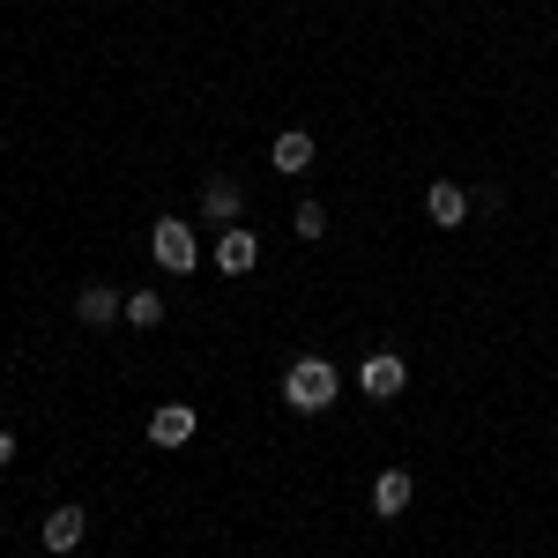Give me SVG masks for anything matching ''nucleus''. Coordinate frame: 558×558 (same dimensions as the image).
I'll use <instances>...</instances> for the list:
<instances>
[{"mask_svg": "<svg viewBox=\"0 0 558 558\" xmlns=\"http://www.w3.org/2000/svg\"><path fill=\"white\" fill-rule=\"evenodd\" d=\"M283 402H291L299 417H320V410L336 402V365H328V357H299V365L283 373Z\"/></svg>", "mask_w": 558, "mask_h": 558, "instance_id": "nucleus-1", "label": "nucleus"}, {"mask_svg": "<svg viewBox=\"0 0 558 558\" xmlns=\"http://www.w3.org/2000/svg\"><path fill=\"white\" fill-rule=\"evenodd\" d=\"M149 254L165 276H186V268H202V246H194V223H179V216H157V231H149Z\"/></svg>", "mask_w": 558, "mask_h": 558, "instance_id": "nucleus-2", "label": "nucleus"}, {"mask_svg": "<svg viewBox=\"0 0 558 558\" xmlns=\"http://www.w3.org/2000/svg\"><path fill=\"white\" fill-rule=\"evenodd\" d=\"M357 387H365V395H373V402H395V395H402V387H410V365H402V357H395V350H373V357H365V365H357Z\"/></svg>", "mask_w": 558, "mask_h": 558, "instance_id": "nucleus-3", "label": "nucleus"}, {"mask_svg": "<svg viewBox=\"0 0 558 558\" xmlns=\"http://www.w3.org/2000/svg\"><path fill=\"white\" fill-rule=\"evenodd\" d=\"M425 216L439 223V231H462V223H470V194H462L454 179H432L425 186Z\"/></svg>", "mask_w": 558, "mask_h": 558, "instance_id": "nucleus-4", "label": "nucleus"}, {"mask_svg": "<svg viewBox=\"0 0 558 558\" xmlns=\"http://www.w3.org/2000/svg\"><path fill=\"white\" fill-rule=\"evenodd\" d=\"M216 268H223V276H254L260 268V239L246 231V223H231V231L216 239Z\"/></svg>", "mask_w": 558, "mask_h": 558, "instance_id": "nucleus-5", "label": "nucleus"}, {"mask_svg": "<svg viewBox=\"0 0 558 558\" xmlns=\"http://www.w3.org/2000/svg\"><path fill=\"white\" fill-rule=\"evenodd\" d=\"M410 499H417V476H410V470H380V476H373V514H380V521L410 514Z\"/></svg>", "mask_w": 558, "mask_h": 558, "instance_id": "nucleus-6", "label": "nucleus"}, {"mask_svg": "<svg viewBox=\"0 0 558 558\" xmlns=\"http://www.w3.org/2000/svg\"><path fill=\"white\" fill-rule=\"evenodd\" d=\"M194 425H202L194 402H165V410H149V439H157V447H186Z\"/></svg>", "mask_w": 558, "mask_h": 558, "instance_id": "nucleus-7", "label": "nucleus"}, {"mask_svg": "<svg viewBox=\"0 0 558 558\" xmlns=\"http://www.w3.org/2000/svg\"><path fill=\"white\" fill-rule=\"evenodd\" d=\"M239 209H246V194H239V179H223V172H216L209 186H202V216L231 231V223H239Z\"/></svg>", "mask_w": 558, "mask_h": 558, "instance_id": "nucleus-8", "label": "nucleus"}, {"mask_svg": "<svg viewBox=\"0 0 558 558\" xmlns=\"http://www.w3.org/2000/svg\"><path fill=\"white\" fill-rule=\"evenodd\" d=\"M75 313H83L89 328H112V320L128 313V299H120L112 283H83V299H75Z\"/></svg>", "mask_w": 558, "mask_h": 558, "instance_id": "nucleus-9", "label": "nucleus"}, {"mask_svg": "<svg viewBox=\"0 0 558 558\" xmlns=\"http://www.w3.org/2000/svg\"><path fill=\"white\" fill-rule=\"evenodd\" d=\"M268 157H276V172H283V179H299V172H313V134H305V128H291V134H276V149H268Z\"/></svg>", "mask_w": 558, "mask_h": 558, "instance_id": "nucleus-10", "label": "nucleus"}, {"mask_svg": "<svg viewBox=\"0 0 558 558\" xmlns=\"http://www.w3.org/2000/svg\"><path fill=\"white\" fill-rule=\"evenodd\" d=\"M83 507H52V514H45V551H75V544H83Z\"/></svg>", "mask_w": 558, "mask_h": 558, "instance_id": "nucleus-11", "label": "nucleus"}, {"mask_svg": "<svg viewBox=\"0 0 558 558\" xmlns=\"http://www.w3.org/2000/svg\"><path fill=\"white\" fill-rule=\"evenodd\" d=\"M128 320H134V328H157V320H165V299H157V291H134V299H128Z\"/></svg>", "mask_w": 558, "mask_h": 558, "instance_id": "nucleus-12", "label": "nucleus"}, {"mask_svg": "<svg viewBox=\"0 0 558 558\" xmlns=\"http://www.w3.org/2000/svg\"><path fill=\"white\" fill-rule=\"evenodd\" d=\"M291 231H299V239H320V231H328V209H320V202H299Z\"/></svg>", "mask_w": 558, "mask_h": 558, "instance_id": "nucleus-13", "label": "nucleus"}, {"mask_svg": "<svg viewBox=\"0 0 558 558\" xmlns=\"http://www.w3.org/2000/svg\"><path fill=\"white\" fill-rule=\"evenodd\" d=\"M8 462H15V432L0 425V470H8Z\"/></svg>", "mask_w": 558, "mask_h": 558, "instance_id": "nucleus-14", "label": "nucleus"}]
</instances>
